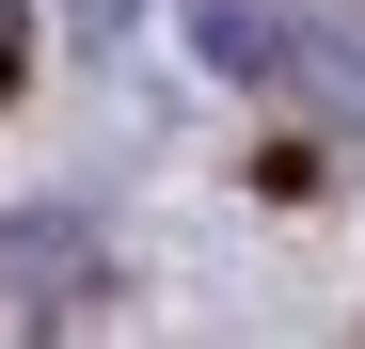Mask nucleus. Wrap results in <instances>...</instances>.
I'll return each instance as SVG.
<instances>
[{"label":"nucleus","mask_w":365,"mask_h":349,"mask_svg":"<svg viewBox=\"0 0 365 349\" xmlns=\"http://www.w3.org/2000/svg\"><path fill=\"white\" fill-rule=\"evenodd\" d=\"M128 16H143V0H80V32H128Z\"/></svg>","instance_id":"4"},{"label":"nucleus","mask_w":365,"mask_h":349,"mask_svg":"<svg viewBox=\"0 0 365 349\" xmlns=\"http://www.w3.org/2000/svg\"><path fill=\"white\" fill-rule=\"evenodd\" d=\"M270 95H302V111H334V127H365V16H334V0H318Z\"/></svg>","instance_id":"3"},{"label":"nucleus","mask_w":365,"mask_h":349,"mask_svg":"<svg viewBox=\"0 0 365 349\" xmlns=\"http://www.w3.org/2000/svg\"><path fill=\"white\" fill-rule=\"evenodd\" d=\"M302 16H318V0H191V48H207V64L222 80H286V48H302Z\"/></svg>","instance_id":"2"},{"label":"nucleus","mask_w":365,"mask_h":349,"mask_svg":"<svg viewBox=\"0 0 365 349\" xmlns=\"http://www.w3.org/2000/svg\"><path fill=\"white\" fill-rule=\"evenodd\" d=\"M80 286H96V222H64V207L0 222V333H64Z\"/></svg>","instance_id":"1"},{"label":"nucleus","mask_w":365,"mask_h":349,"mask_svg":"<svg viewBox=\"0 0 365 349\" xmlns=\"http://www.w3.org/2000/svg\"><path fill=\"white\" fill-rule=\"evenodd\" d=\"M0 80H16V0H0Z\"/></svg>","instance_id":"5"}]
</instances>
